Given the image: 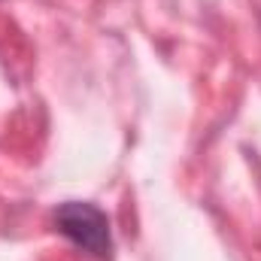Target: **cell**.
<instances>
[{
    "mask_svg": "<svg viewBox=\"0 0 261 261\" xmlns=\"http://www.w3.org/2000/svg\"><path fill=\"white\" fill-rule=\"evenodd\" d=\"M55 228L67 237L76 249L88 252L91 258H110L113 252V234H110V219L100 206L85 203V200H67L55 210Z\"/></svg>",
    "mask_w": 261,
    "mask_h": 261,
    "instance_id": "1",
    "label": "cell"
}]
</instances>
